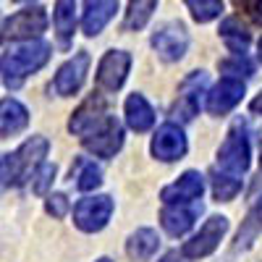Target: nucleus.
<instances>
[{"label":"nucleus","mask_w":262,"mask_h":262,"mask_svg":"<svg viewBox=\"0 0 262 262\" xmlns=\"http://www.w3.org/2000/svg\"><path fill=\"white\" fill-rule=\"evenodd\" d=\"M50 53H53V48L42 39L24 42V45L8 50L0 58V76H3V84L8 90H18L32 74H37L42 66L50 60Z\"/></svg>","instance_id":"nucleus-1"},{"label":"nucleus","mask_w":262,"mask_h":262,"mask_svg":"<svg viewBox=\"0 0 262 262\" xmlns=\"http://www.w3.org/2000/svg\"><path fill=\"white\" fill-rule=\"evenodd\" d=\"M50 149V142L45 137H32L21 144L16 152L0 163V181L6 186H21L27 179H32L37 168L45 163V155Z\"/></svg>","instance_id":"nucleus-2"},{"label":"nucleus","mask_w":262,"mask_h":262,"mask_svg":"<svg viewBox=\"0 0 262 262\" xmlns=\"http://www.w3.org/2000/svg\"><path fill=\"white\" fill-rule=\"evenodd\" d=\"M48 29V13L42 6H27L16 11L6 24L3 32H0V45H8V42H34L42 32Z\"/></svg>","instance_id":"nucleus-3"},{"label":"nucleus","mask_w":262,"mask_h":262,"mask_svg":"<svg viewBox=\"0 0 262 262\" xmlns=\"http://www.w3.org/2000/svg\"><path fill=\"white\" fill-rule=\"evenodd\" d=\"M81 144L97 158H113L123 147V126H121V121L107 113L100 123H95L81 137Z\"/></svg>","instance_id":"nucleus-4"},{"label":"nucleus","mask_w":262,"mask_h":262,"mask_svg":"<svg viewBox=\"0 0 262 262\" xmlns=\"http://www.w3.org/2000/svg\"><path fill=\"white\" fill-rule=\"evenodd\" d=\"M113 215V200L107 194H97V196H84L74 205V223L79 231L84 233H95L102 231L107 226Z\"/></svg>","instance_id":"nucleus-5"},{"label":"nucleus","mask_w":262,"mask_h":262,"mask_svg":"<svg viewBox=\"0 0 262 262\" xmlns=\"http://www.w3.org/2000/svg\"><path fill=\"white\" fill-rule=\"evenodd\" d=\"M228 231V217L223 215H212L210 221L200 228V233H194L189 242L181 247V257L184 259H202L207 254H212L217 249V244L223 242V236Z\"/></svg>","instance_id":"nucleus-6"},{"label":"nucleus","mask_w":262,"mask_h":262,"mask_svg":"<svg viewBox=\"0 0 262 262\" xmlns=\"http://www.w3.org/2000/svg\"><path fill=\"white\" fill-rule=\"evenodd\" d=\"M152 48H155V53L165 63L181 60L186 48H189L186 27L181 24V21H168V24H163L160 29H155V34H152Z\"/></svg>","instance_id":"nucleus-7"},{"label":"nucleus","mask_w":262,"mask_h":262,"mask_svg":"<svg viewBox=\"0 0 262 262\" xmlns=\"http://www.w3.org/2000/svg\"><path fill=\"white\" fill-rule=\"evenodd\" d=\"M217 163H221L223 173H231V176H242L249 168V142L244 137V131L233 128L231 134L226 137V142L217 149Z\"/></svg>","instance_id":"nucleus-8"},{"label":"nucleus","mask_w":262,"mask_h":262,"mask_svg":"<svg viewBox=\"0 0 262 262\" xmlns=\"http://www.w3.org/2000/svg\"><path fill=\"white\" fill-rule=\"evenodd\" d=\"M86 71H90V53L81 50V53H76L71 60H66L60 69H58V74H55V79H53L55 95H60V97L76 95V92L81 90L84 79H86Z\"/></svg>","instance_id":"nucleus-9"},{"label":"nucleus","mask_w":262,"mask_h":262,"mask_svg":"<svg viewBox=\"0 0 262 262\" xmlns=\"http://www.w3.org/2000/svg\"><path fill=\"white\" fill-rule=\"evenodd\" d=\"M186 137H184V131L181 126L176 123H163L158 131H155V137H152V155H155L158 160L163 163H173V160H181L186 155Z\"/></svg>","instance_id":"nucleus-10"},{"label":"nucleus","mask_w":262,"mask_h":262,"mask_svg":"<svg viewBox=\"0 0 262 262\" xmlns=\"http://www.w3.org/2000/svg\"><path fill=\"white\" fill-rule=\"evenodd\" d=\"M131 69V55L126 50H111L105 53L100 66H97V84L107 92H116L123 86L126 76Z\"/></svg>","instance_id":"nucleus-11"},{"label":"nucleus","mask_w":262,"mask_h":262,"mask_svg":"<svg viewBox=\"0 0 262 262\" xmlns=\"http://www.w3.org/2000/svg\"><path fill=\"white\" fill-rule=\"evenodd\" d=\"M202 191H205L202 173L186 170L176 184H170V186H165L160 191V200L165 205H194V202L202 200Z\"/></svg>","instance_id":"nucleus-12"},{"label":"nucleus","mask_w":262,"mask_h":262,"mask_svg":"<svg viewBox=\"0 0 262 262\" xmlns=\"http://www.w3.org/2000/svg\"><path fill=\"white\" fill-rule=\"evenodd\" d=\"M242 97H244V81L223 76L207 95V111L212 116H226L228 111H233L242 102Z\"/></svg>","instance_id":"nucleus-13"},{"label":"nucleus","mask_w":262,"mask_h":262,"mask_svg":"<svg viewBox=\"0 0 262 262\" xmlns=\"http://www.w3.org/2000/svg\"><path fill=\"white\" fill-rule=\"evenodd\" d=\"M200 212H202V202H194V205H165L163 212H160V223H163V228L170 236H184L194 226V221H196Z\"/></svg>","instance_id":"nucleus-14"},{"label":"nucleus","mask_w":262,"mask_h":262,"mask_svg":"<svg viewBox=\"0 0 262 262\" xmlns=\"http://www.w3.org/2000/svg\"><path fill=\"white\" fill-rule=\"evenodd\" d=\"M107 116V111H105V100L100 97V95H92L86 102H81L79 105V111L71 116V121H69V131H74V134H86L95 123H100L102 118Z\"/></svg>","instance_id":"nucleus-15"},{"label":"nucleus","mask_w":262,"mask_h":262,"mask_svg":"<svg viewBox=\"0 0 262 262\" xmlns=\"http://www.w3.org/2000/svg\"><path fill=\"white\" fill-rule=\"evenodd\" d=\"M29 126V111L18 100L6 97L0 100V137L8 139Z\"/></svg>","instance_id":"nucleus-16"},{"label":"nucleus","mask_w":262,"mask_h":262,"mask_svg":"<svg viewBox=\"0 0 262 262\" xmlns=\"http://www.w3.org/2000/svg\"><path fill=\"white\" fill-rule=\"evenodd\" d=\"M118 3H86L84 6V18H81V29L86 37H97L105 24L116 16Z\"/></svg>","instance_id":"nucleus-17"},{"label":"nucleus","mask_w":262,"mask_h":262,"mask_svg":"<svg viewBox=\"0 0 262 262\" xmlns=\"http://www.w3.org/2000/svg\"><path fill=\"white\" fill-rule=\"evenodd\" d=\"M126 123L134 128V131H147L152 128V123H155V111H152V105L144 100V95L134 92V95H128L126 100Z\"/></svg>","instance_id":"nucleus-18"},{"label":"nucleus","mask_w":262,"mask_h":262,"mask_svg":"<svg viewBox=\"0 0 262 262\" xmlns=\"http://www.w3.org/2000/svg\"><path fill=\"white\" fill-rule=\"evenodd\" d=\"M53 27L58 32V42L63 48L71 45V37H74V27H76V6L69 3V0H60L55 3L53 11Z\"/></svg>","instance_id":"nucleus-19"},{"label":"nucleus","mask_w":262,"mask_h":262,"mask_svg":"<svg viewBox=\"0 0 262 262\" xmlns=\"http://www.w3.org/2000/svg\"><path fill=\"white\" fill-rule=\"evenodd\" d=\"M160 247V238L158 233L152 231V228H139L128 236V242H126V252L131 259H149L152 254L158 252Z\"/></svg>","instance_id":"nucleus-20"},{"label":"nucleus","mask_w":262,"mask_h":262,"mask_svg":"<svg viewBox=\"0 0 262 262\" xmlns=\"http://www.w3.org/2000/svg\"><path fill=\"white\" fill-rule=\"evenodd\" d=\"M221 37H223L226 48H228L233 55H244L247 48H249V42H252L249 32L238 24V18H226V21H223V24H221Z\"/></svg>","instance_id":"nucleus-21"},{"label":"nucleus","mask_w":262,"mask_h":262,"mask_svg":"<svg viewBox=\"0 0 262 262\" xmlns=\"http://www.w3.org/2000/svg\"><path fill=\"white\" fill-rule=\"evenodd\" d=\"M259 233H262V196H257V200H254L252 210L247 212L244 226L238 228V236H236V249L249 247Z\"/></svg>","instance_id":"nucleus-22"},{"label":"nucleus","mask_w":262,"mask_h":262,"mask_svg":"<svg viewBox=\"0 0 262 262\" xmlns=\"http://www.w3.org/2000/svg\"><path fill=\"white\" fill-rule=\"evenodd\" d=\"M71 179H76L79 191H92L102 184V170L92 160H76V168H71Z\"/></svg>","instance_id":"nucleus-23"},{"label":"nucleus","mask_w":262,"mask_h":262,"mask_svg":"<svg viewBox=\"0 0 262 262\" xmlns=\"http://www.w3.org/2000/svg\"><path fill=\"white\" fill-rule=\"evenodd\" d=\"M212 194L217 202H231L233 196L242 191V179L238 176H231V173H223V170H212Z\"/></svg>","instance_id":"nucleus-24"},{"label":"nucleus","mask_w":262,"mask_h":262,"mask_svg":"<svg viewBox=\"0 0 262 262\" xmlns=\"http://www.w3.org/2000/svg\"><path fill=\"white\" fill-rule=\"evenodd\" d=\"M184 95L179 97V102L170 107V123L173 121H179V123H189L194 116H196V111H200V90H189V86L184 84Z\"/></svg>","instance_id":"nucleus-25"},{"label":"nucleus","mask_w":262,"mask_h":262,"mask_svg":"<svg viewBox=\"0 0 262 262\" xmlns=\"http://www.w3.org/2000/svg\"><path fill=\"white\" fill-rule=\"evenodd\" d=\"M158 8V3L155 0H144V3H128V11H126V21H123V27L126 29H142L147 21H149V16H152V11Z\"/></svg>","instance_id":"nucleus-26"},{"label":"nucleus","mask_w":262,"mask_h":262,"mask_svg":"<svg viewBox=\"0 0 262 262\" xmlns=\"http://www.w3.org/2000/svg\"><path fill=\"white\" fill-rule=\"evenodd\" d=\"M217 69H221L226 76H231V79H242V76L247 79V76L254 74V63L247 55H231L228 60L217 63Z\"/></svg>","instance_id":"nucleus-27"},{"label":"nucleus","mask_w":262,"mask_h":262,"mask_svg":"<svg viewBox=\"0 0 262 262\" xmlns=\"http://www.w3.org/2000/svg\"><path fill=\"white\" fill-rule=\"evenodd\" d=\"M186 6L191 8L194 21H200V24H207L223 13V3H217V0H189Z\"/></svg>","instance_id":"nucleus-28"},{"label":"nucleus","mask_w":262,"mask_h":262,"mask_svg":"<svg viewBox=\"0 0 262 262\" xmlns=\"http://www.w3.org/2000/svg\"><path fill=\"white\" fill-rule=\"evenodd\" d=\"M53 179H55V165L53 163H42L37 168V173L32 176V191L34 194H45L53 186Z\"/></svg>","instance_id":"nucleus-29"},{"label":"nucleus","mask_w":262,"mask_h":262,"mask_svg":"<svg viewBox=\"0 0 262 262\" xmlns=\"http://www.w3.org/2000/svg\"><path fill=\"white\" fill-rule=\"evenodd\" d=\"M45 210L53 217H66L69 210H71V202H69V196H66V194H50L48 202H45Z\"/></svg>","instance_id":"nucleus-30"},{"label":"nucleus","mask_w":262,"mask_h":262,"mask_svg":"<svg viewBox=\"0 0 262 262\" xmlns=\"http://www.w3.org/2000/svg\"><path fill=\"white\" fill-rule=\"evenodd\" d=\"M236 8H242L254 24H262V3L257 0V3H236Z\"/></svg>","instance_id":"nucleus-31"},{"label":"nucleus","mask_w":262,"mask_h":262,"mask_svg":"<svg viewBox=\"0 0 262 262\" xmlns=\"http://www.w3.org/2000/svg\"><path fill=\"white\" fill-rule=\"evenodd\" d=\"M249 107H252V113L262 116V92H259V95H257V97L252 100V105H249Z\"/></svg>","instance_id":"nucleus-32"},{"label":"nucleus","mask_w":262,"mask_h":262,"mask_svg":"<svg viewBox=\"0 0 262 262\" xmlns=\"http://www.w3.org/2000/svg\"><path fill=\"white\" fill-rule=\"evenodd\" d=\"M257 58H259V63H262V37H259V42H257Z\"/></svg>","instance_id":"nucleus-33"},{"label":"nucleus","mask_w":262,"mask_h":262,"mask_svg":"<svg viewBox=\"0 0 262 262\" xmlns=\"http://www.w3.org/2000/svg\"><path fill=\"white\" fill-rule=\"evenodd\" d=\"M97 262H113V259H107V257H100V259H97Z\"/></svg>","instance_id":"nucleus-34"},{"label":"nucleus","mask_w":262,"mask_h":262,"mask_svg":"<svg viewBox=\"0 0 262 262\" xmlns=\"http://www.w3.org/2000/svg\"><path fill=\"white\" fill-rule=\"evenodd\" d=\"M259 165H262V152H259Z\"/></svg>","instance_id":"nucleus-35"}]
</instances>
